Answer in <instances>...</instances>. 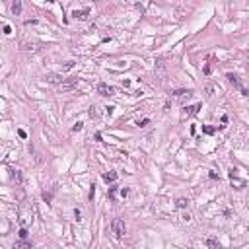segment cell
I'll list each match as a JSON object with an SVG mask.
<instances>
[{
    "instance_id": "4fadbf2b",
    "label": "cell",
    "mask_w": 249,
    "mask_h": 249,
    "mask_svg": "<svg viewBox=\"0 0 249 249\" xmlns=\"http://www.w3.org/2000/svg\"><path fill=\"white\" fill-rule=\"evenodd\" d=\"M12 12L18 16V14L22 12V2H14V4H12Z\"/></svg>"
},
{
    "instance_id": "277c9868",
    "label": "cell",
    "mask_w": 249,
    "mask_h": 249,
    "mask_svg": "<svg viewBox=\"0 0 249 249\" xmlns=\"http://www.w3.org/2000/svg\"><path fill=\"white\" fill-rule=\"evenodd\" d=\"M201 109V103H195V105H189V107H185V111H183V119L185 117H191V115H197Z\"/></svg>"
},
{
    "instance_id": "ffe728a7",
    "label": "cell",
    "mask_w": 249,
    "mask_h": 249,
    "mask_svg": "<svg viewBox=\"0 0 249 249\" xmlns=\"http://www.w3.org/2000/svg\"><path fill=\"white\" fill-rule=\"evenodd\" d=\"M82 128H84V125H82V123H76L74 127H72V131H74V132H78V131H82Z\"/></svg>"
},
{
    "instance_id": "8992f818",
    "label": "cell",
    "mask_w": 249,
    "mask_h": 249,
    "mask_svg": "<svg viewBox=\"0 0 249 249\" xmlns=\"http://www.w3.org/2000/svg\"><path fill=\"white\" fill-rule=\"evenodd\" d=\"M76 86H78V80L74 78V80L62 82V84H61V90H62V91H68V90H72V88H76Z\"/></svg>"
},
{
    "instance_id": "d6986e66",
    "label": "cell",
    "mask_w": 249,
    "mask_h": 249,
    "mask_svg": "<svg viewBox=\"0 0 249 249\" xmlns=\"http://www.w3.org/2000/svg\"><path fill=\"white\" fill-rule=\"evenodd\" d=\"M20 239H27V230H25V228L20 230Z\"/></svg>"
},
{
    "instance_id": "ac0fdd59",
    "label": "cell",
    "mask_w": 249,
    "mask_h": 249,
    "mask_svg": "<svg viewBox=\"0 0 249 249\" xmlns=\"http://www.w3.org/2000/svg\"><path fill=\"white\" fill-rule=\"evenodd\" d=\"M148 125H150V119H142V121L138 123V127H142V128H144V127H148Z\"/></svg>"
},
{
    "instance_id": "e0dca14e",
    "label": "cell",
    "mask_w": 249,
    "mask_h": 249,
    "mask_svg": "<svg viewBox=\"0 0 249 249\" xmlns=\"http://www.w3.org/2000/svg\"><path fill=\"white\" fill-rule=\"evenodd\" d=\"M214 90H216L214 86H206V94H208V98H212V95H214Z\"/></svg>"
},
{
    "instance_id": "30bf717a",
    "label": "cell",
    "mask_w": 249,
    "mask_h": 249,
    "mask_svg": "<svg viewBox=\"0 0 249 249\" xmlns=\"http://www.w3.org/2000/svg\"><path fill=\"white\" fill-rule=\"evenodd\" d=\"M206 247H208V249H220V243L216 241L214 237H208V239H206Z\"/></svg>"
},
{
    "instance_id": "7a4b0ae2",
    "label": "cell",
    "mask_w": 249,
    "mask_h": 249,
    "mask_svg": "<svg viewBox=\"0 0 249 249\" xmlns=\"http://www.w3.org/2000/svg\"><path fill=\"white\" fill-rule=\"evenodd\" d=\"M226 78H228V82H230V84H234V86H236L239 91H241V95H247V90L243 88V84H241V80H239V76H237V74H228Z\"/></svg>"
},
{
    "instance_id": "ba28073f",
    "label": "cell",
    "mask_w": 249,
    "mask_h": 249,
    "mask_svg": "<svg viewBox=\"0 0 249 249\" xmlns=\"http://www.w3.org/2000/svg\"><path fill=\"white\" fill-rule=\"evenodd\" d=\"M14 247H16V249H31V243L27 241V239H20Z\"/></svg>"
},
{
    "instance_id": "2e32d148",
    "label": "cell",
    "mask_w": 249,
    "mask_h": 249,
    "mask_svg": "<svg viewBox=\"0 0 249 249\" xmlns=\"http://www.w3.org/2000/svg\"><path fill=\"white\" fill-rule=\"evenodd\" d=\"M115 197H117V187H111L109 189V199L115 201Z\"/></svg>"
},
{
    "instance_id": "5b68a950",
    "label": "cell",
    "mask_w": 249,
    "mask_h": 249,
    "mask_svg": "<svg viewBox=\"0 0 249 249\" xmlns=\"http://www.w3.org/2000/svg\"><path fill=\"white\" fill-rule=\"evenodd\" d=\"M10 177H12V181L16 183V185H22V181H24V177H22V171H20V169H12Z\"/></svg>"
},
{
    "instance_id": "9c48e42d",
    "label": "cell",
    "mask_w": 249,
    "mask_h": 249,
    "mask_svg": "<svg viewBox=\"0 0 249 249\" xmlns=\"http://www.w3.org/2000/svg\"><path fill=\"white\" fill-rule=\"evenodd\" d=\"M74 16L78 18V20H86V18L90 16V8H86V10H80V12L76 10V12H74Z\"/></svg>"
},
{
    "instance_id": "44dd1931",
    "label": "cell",
    "mask_w": 249,
    "mask_h": 249,
    "mask_svg": "<svg viewBox=\"0 0 249 249\" xmlns=\"http://www.w3.org/2000/svg\"><path fill=\"white\" fill-rule=\"evenodd\" d=\"M95 115H98V111H95V107H91L90 109V117H95Z\"/></svg>"
},
{
    "instance_id": "8fae6325",
    "label": "cell",
    "mask_w": 249,
    "mask_h": 249,
    "mask_svg": "<svg viewBox=\"0 0 249 249\" xmlns=\"http://www.w3.org/2000/svg\"><path fill=\"white\" fill-rule=\"evenodd\" d=\"M212 61H214V55H210V57H208V62H206V66H204V74H206V76L212 72V64H214Z\"/></svg>"
},
{
    "instance_id": "52a82bcc",
    "label": "cell",
    "mask_w": 249,
    "mask_h": 249,
    "mask_svg": "<svg viewBox=\"0 0 249 249\" xmlns=\"http://www.w3.org/2000/svg\"><path fill=\"white\" fill-rule=\"evenodd\" d=\"M103 181H107V183L117 181V171H105L103 173Z\"/></svg>"
},
{
    "instance_id": "7c38bea8",
    "label": "cell",
    "mask_w": 249,
    "mask_h": 249,
    "mask_svg": "<svg viewBox=\"0 0 249 249\" xmlns=\"http://www.w3.org/2000/svg\"><path fill=\"white\" fill-rule=\"evenodd\" d=\"M187 199H185V197H179V199L177 201H175V206H177V208H185V206H187Z\"/></svg>"
},
{
    "instance_id": "6da1fadb",
    "label": "cell",
    "mask_w": 249,
    "mask_h": 249,
    "mask_svg": "<svg viewBox=\"0 0 249 249\" xmlns=\"http://www.w3.org/2000/svg\"><path fill=\"white\" fill-rule=\"evenodd\" d=\"M111 232L115 234V237H123L125 236V222L121 218H115L111 222Z\"/></svg>"
},
{
    "instance_id": "3957f363",
    "label": "cell",
    "mask_w": 249,
    "mask_h": 249,
    "mask_svg": "<svg viewBox=\"0 0 249 249\" xmlns=\"http://www.w3.org/2000/svg\"><path fill=\"white\" fill-rule=\"evenodd\" d=\"M98 94H101V95H105V98H107V95H113V94H115V88L109 86V84H99V86H98Z\"/></svg>"
},
{
    "instance_id": "5bb4252c",
    "label": "cell",
    "mask_w": 249,
    "mask_h": 249,
    "mask_svg": "<svg viewBox=\"0 0 249 249\" xmlns=\"http://www.w3.org/2000/svg\"><path fill=\"white\" fill-rule=\"evenodd\" d=\"M49 82H53V84H57V82H64V78L62 76H57V74H53V76H49Z\"/></svg>"
},
{
    "instance_id": "9a60e30c",
    "label": "cell",
    "mask_w": 249,
    "mask_h": 249,
    "mask_svg": "<svg viewBox=\"0 0 249 249\" xmlns=\"http://www.w3.org/2000/svg\"><path fill=\"white\" fill-rule=\"evenodd\" d=\"M202 132H206V134H214L216 128H214V127H208V125H204V127H202Z\"/></svg>"
}]
</instances>
